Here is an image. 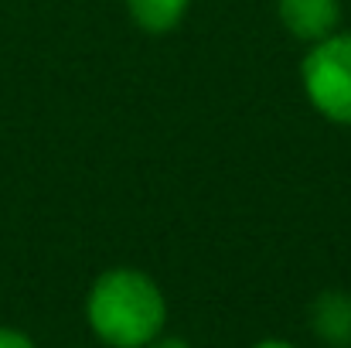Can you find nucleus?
<instances>
[{
	"instance_id": "obj_1",
	"label": "nucleus",
	"mask_w": 351,
	"mask_h": 348,
	"mask_svg": "<svg viewBox=\"0 0 351 348\" xmlns=\"http://www.w3.org/2000/svg\"><path fill=\"white\" fill-rule=\"evenodd\" d=\"M160 287L140 270H110L93 283L89 325L113 348H147L164 328Z\"/></svg>"
},
{
	"instance_id": "obj_2",
	"label": "nucleus",
	"mask_w": 351,
	"mask_h": 348,
	"mask_svg": "<svg viewBox=\"0 0 351 348\" xmlns=\"http://www.w3.org/2000/svg\"><path fill=\"white\" fill-rule=\"evenodd\" d=\"M304 86L324 116L351 123V31L331 34L304 58Z\"/></svg>"
},
{
	"instance_id": "obj_3",
	"label": "nucleus",
	"mask_w": 351,
	"mask_h": 348,
	"mask_svg": "<svg viewBox=\"0 0 351 348\" xmlns=\"http://www.w3.org/2000/svg\"><path fill=\"white\" fill-rule=\"evenodd\" d=\"M280 17L290 34L304 41H324L338 31L341 0H280Z\"/></svg>"
},
{
	"instance_id": "obj_4",
	"label": "nucleus",
	"mask_w": 351,
	"mask_h": 348,
	"mask_svg": "<svg viewBox=\"0 0 351 348\" xmlns=\"http://www.w3.org/2000/svg\"><path fill=\"white\" fill-rule=\"evenodd\" d=\"M311 325L328 345H351V297L338 290L317 297L311 311Z\"/></svg>"
},
{
	"instance_id": "obj_5",
	"label": "nucleus",
	"mask_w": 351,
	"mask_h": 348,
	"mask_svg": "<svg viewBox=\"0 0 351 348\" xmlns=\"http://www.w3.org/2000/svg\"><path fill=\"white\" fill-rule=\"evenodd\" d=\"M130 3V14L136 17V24L143 31H171L184 10H188V0H126Z\"/></svg>"
},
{
	"instance_id": "obj_6",
	"label": "nucleus",
	"mask_w": 351,
	"mask_h": 348,
	"mask_svg": "<svg viewBox=\"0 0 351 348\" xmlns=\"http://www.w3.org/2000/svg\"><path fill=\"white\" fill-rule=\"evenodd\" d=\"M0 348H34V342L24 335V332H14V328H0Z\"/></svg>"
},
{
	"instance_id": "obj_7",
	"label": "nucleus",
	"mask_w": 351,
	"mask_h": 348,
	"mask_svg": "<svg viewBox=\"0 0 351 348\" xmlns=\"http://www.w3.org/2000/svg\"><path fill=\"white\" fill-rule=\"evenodd\" d=\"M147 348H188V345H184V342H178V338H167V342H157V338H154Z\"/></svg>"
},
{
	"instance_id": "obj_8",
	"label": "nucleus",
	"mask_w": 351,
	"mask_h": 348,
	"mask_svg": "<svg viewBox=\"0 0 351 348\" xmlns=\"http://www.w3.org/2000/svg\"><path fill=\"white\" fill-rule=\"evenodd\" d=\"M256 348H293V345H287V342H259Z\"/></svg>"
}]
</instances>
